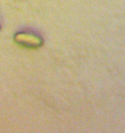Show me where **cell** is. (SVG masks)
Here are the masks:
<instances>
[{
  "mask_svg": "<svg viewBox=\"0 0 125 133\" xmlns=\"http://www.w3.org/2000/svg\"><path fill=\"white\" fill-rule=\"evenodd\" d=\"M0 29H1V27H0Z\"/></svg>",
  "mask_w": 125,
  "mask_h": 133,
  "instance_id": "obj_2",
  "label": "cell"
},
{
  "mask_svg": "<svg viewBox=\"0 0 125 133\" xmlns=\"http://www.w3.org/2000/svg\"><path fill=\"white\" fill-rule=\"evenodd\" d=\"M17 44L28 49H38L43 44V39L36 34L31 32H17L14 36Z\"/></svg>",
  "mask_w": 125,
  "mask_h": 133,
  "instance_id": "obj_1",
  "label": "cell"
}]
</instances>
